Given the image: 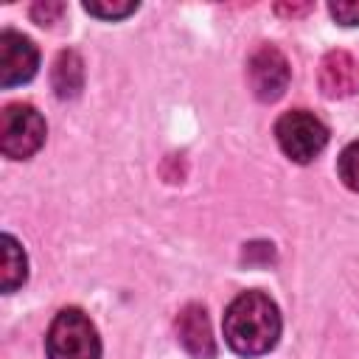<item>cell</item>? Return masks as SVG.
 Here are the masks:
<instances>
[{
    "label": "cell",
    "mask_w": 359,
    "mask_h": 359,
    "mask_svg": "<svg viewBox=\"0 0 359 359\" xmlns=\"http://www.w3.org/2000/svg\"><path fill=\"white\" fill-rule=\"evenodd\" d=\"M328 11H331V17L339 25H359V0H337V3H328Z\"/></svg>",
    "instance_id": "13"
},
{
    "label": "cell",
    "mask_w": 359,
    "mask_h": 359,
    "mask_svg": "<svg viewBox=\"0 0 359 359\" xmlns=\"http://www.w3.org/2000/svg\"><path fill=\"white\" fill-rule=\"evenodd\" d=\"M177 339L180 345L194 356V359H213L216 356V342L210 334V320L208 311L196 303L185 306L177 317Z\"/></svg>",
    "instance_id": "8"
},
{
    "label": "cell",
    "mask_w": 359,
    "mask_h": 359,
    "mask_svg": "<svg viewBox=\"0 0 359 359\" xmlns=\"http://www.w3.org/2000/svg\"><path fill=\"white\" fill-rule=\"evenodd\" d=\"M280 151L294 163H311L328 143L325 123L309 109H289L275 123Z\"/></svg>",
    "instance_id": "4"
},
{
    "label": "cell",
    "mask_w": 359,
    "mask_h": 359,
    "mask_svg": "<svg viewBox=\"0 0 359 359\" xmlns=\"http://www.w3.org/2000/svg\"><path fill=\"white\" fill-rule=\"evenodd\" d=\"M224 342L238 356H261L278 345L280 337V311L275 300L264 292H241L230 300L224 320Z\"/></svg>",
    "instance_id": "1"
},
{
    "label": "cell",
    "mask_w": 359,
    "mask_h": 359,
    "mask_svg": "<svg viewBox=\"0 0 359 359\" xmlns=\"http://www.w3.org/2000/svg\"><path fill=\"white\" fill-rule=\"evenodd\" d=\"M45 118L31 104H8L0 112V151L11 160L34 157L45 143Z\"/></svg>",
    "instance_id": "3"
},
{
    "label": "cell",
    "mask_w": 359,
    "mask_h": 359,
    "mask_svg": "<svg viewBox=\"0 0 359 359\" xmlns=\"http://www.w3.org/2000/svg\"><path fill=\"white\" fill-rule=\"evenodd\" d=\"M84 11L101 20H123L137 11V0H87Z\"/></svg>",
    "instance_id": "11"
},
{
    "label": "cell",
    "mask_w": 359,
    "mask_h": 359,
    "mask_svg": "<svg viewBox=\"0 0 359 359\" xmlns=\"http://www.w3.org/2000/svg\"><path fill=\"white\" fill-rule=\"evenodd\" d=\"M62 11H65V6H62V3L45 0V3H34V8H31V17H34L39 25H50V22H56V20L62 17Z\"/></svg>",
    "instance_id": "14"
},
{
    "label": "cell",
    "mask_w": 359,
    "mask_h": 359,
    "mask_svg": "<svg viewBox=\"0 0 359 359\" xmlns=\"http://www.w3.org/2000/svg\"><path fill=\"white\" fill-rule=\"evenodd\" d=\"M289 62L275 45H261L247 62V81L258 101H278L289 87Z\"/></svg>",
    "instance_id": "5"
},
{
    "label": "cell",
    "mask_w": 359,
    "mask_h": 359,
    "mask_svg": "<svg viewBox=\"0 0 359 359\" xmlns=\"http://www.w3.org/2000/svg\"><path fill=\"white\" fill-rule=\"evenodd\" d=\"M320 90L328 98H348L359 93V62L348 50H328L320 62Z\"/></svg>",
    "instance_id": "7"
},
{
    "label": "cell",
    "mask_w": 359,
    "mask_h": 359,
    "mask_svg": "<svg viewBox=\"0 0 359 359\" xmlns=\"http://www.w3.org/2000/svg\"><path fill=\"white\" fill-rule=\"evenodd\" d=\"M48 359H101V339L81 309H62L45 337Z\"/></svg>",
    "instance_id": "2"
},
{
    "label": "cell",
    "mask_w": 359,
    "mask_h": 359,
    "mask_svg": "<svg viewBox=\"0 0 359 359\" xmlns=\"http://www.w3.org/2000/svg\"><path fill=\"white\" fill-rule=\"evenodd\" d=\"M337 171H339V180L345 182V188L359 194V140H353L342 149V154L337 160Z\"/></svg>",
    "instance_id": "12"
},
{
    "label": "cell",
    "mask_w": 359,
    "mask_h": 359,
    "mask_svg": "<svg viewBox=\"0 0 359 359\" xmlns=\"http://www.w3.org/2000/svg\"><path fill=\"white\" fill-rule=\"evenodd\" d=\"M36 67H39L36 45L17 31H3L0 34V87H17L31 81L36 76Z\"/></svg>",
    "instance_id": "6"
},
{
    "label": "cell",
    "mask_w": 359,
    "mask_h": 359,
    "mask_svg": "<svg viewBox=\"0 0 359 359\" xmlns=\"http://www.w3.org/2000/svg\"><path fill=\"white\" fill-rule=\"evenodd\" d=\"M25 278H28V258L17 244V238L6 233L0 238V289L11 294L25 283Z\"/></svg>",
    "instance_id": "9"
},
{
    "label": "cell",
    "mask_w": 359,
    "mask_h": 359,
    "mask_svg": "<svg viewBox=\"0 0 359 359\" xmlns=\"http://www.w3.org/2000/svg\"><path fill=\"white\" fill-rule=\"evenodd\" d=\"M50 81L59 98H76L84 84V62L76 50H62L53 62Z\"/></svg>",
    "instance_id": "10"
},
{
    "label": "cell",
    "mask_w": 359,
    "mask_h": 359,
    "mask_svg": "<svg viewBox=\"0 0 359 359\" xmlns=\"http://www.w3.org/2000/svg\"><path fill=\"white\" fill-rule=\"evenodd\" d=\"M309 8H311L309 3H300V6H286V3H280V6H275L278 14H292V17H294V14H306Z\"/></svg>",
    "instance_id": "15"
}]
</instances>
